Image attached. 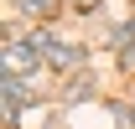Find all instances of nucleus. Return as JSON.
Segmentation results:
<instances>
[{"instance_id":"nucleus-3","label":"nucleus","mask_w":135,"mask_h":129,"mask_svg":"<svg viewBox=\"0 0 135 129\" xmlns=\"http://www.w3.org/2000/svg\"><path fill=\"white\" fill-rule=\"evenodd\" d=\"M0 93H5V124L16 129V109H21L31 93H26V83H21V78H0Z\"/></svg>"},{"instance_id":"nucleus-1","label":"nucleus","mask_w":135,"mask_h":129,"mask_svg":"<svg viewBox=\"0 0 135 129\" xmlns=\"http://www.w3.org/2000/svg\"><path fill=\"white\" fill-rule=\"evenodd\" d=\"M31 47H36V57H47V62H57V67H78V62H83V52L68 47V41H57L52 31H36Z\"/></svg>"},{"instance_id":"nucleus-4","label":"nucleus","mask_w":135,"mask_h":129,"mask_svg":"<svg viewBox=\"0 0 135 129\" xmlns=\"http://www.w3.org/2000/svg\"><path fill=\"white\" fill-rule=\"evenodd\" d=\"M52 5H57V0H21V10H26V16H47Z\"/></svg>"},{"instance_id":"nucleus-2","label":"nucleus","mask_w":135,"mask_h":129,"mask_svg":"<svg viewBox=\"0 0 135 129\" xmlns=\"http://www.w3.org/2000/svg\"><path fill=\"white\" fill-rule=\"evenodd\" d=\"M0 62H5V78H16V72L36 67V47H26V41H11V36H5V52H0Z\"/></svg>"}]
</instances>
